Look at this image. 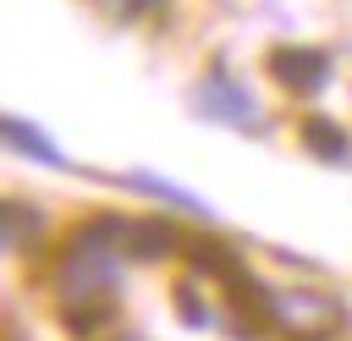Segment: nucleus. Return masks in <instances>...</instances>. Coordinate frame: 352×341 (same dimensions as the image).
I'll use <instances>...</instances> for the list:
<instances>
[{
    "label": "nucleus",
    "mask_w": 352,
    "mask_h": 341,
    "mask_svg": "<svg viewBox=\"0 0 352 341\" xmlns=\"http://www.w3.org/2000/svg\"><path fill=\"white\" fill-rule=\"evenodd\" d=\"M121 258H126V220H88L72 236L60 258V297L72 330H94L110 314V292L121 286Z\"/></svg>",
    "instance_id": "obj_1"
},
{
    "label": "nucleus",
    "mask_w": 352,
    "mask_h": 341,
    "mask_svg": "<svg viewBox=\"0 0 352 341\" xmlns=\"http://www.w3.org/2000/svg\"><path fill=\"white\" fill-rule=\"evenodd\" d=\"M192 104H198L209 121H231V126H253V116H258V110H253V99H248L242 88H231L220 72L192 94Z\"/></svg>",
    "instance_id": "obj_2"
},
{
    "label": "nucleus",
    "mask_w": 352,
    "mask_h": 341,
    "mask_svg": "<svg viewBox=\"0 0 352 341\" xmlns=\"http://www.w3.org/2000/svg\"><path fill=\"white\" fill-rule=\"evenodd\" d=\"M270 66H275V77H280L286 88H302V94L324 88V77H330V60H324L319 50H275Z\"/></svg>",
    "instance_id": "obj_3"
},
{
    "label": "nucleus",
    "mask_w": 352,
    "mask_h": 341,
    "mask_svg": "<svg viewBox=\"0 0 352 341\" xmlns=\"http://www.w3.org/2000/svg\"><path fill=\"white\" fill-rule=\"evenodd\" d=\"M44 236V214L28 204H0V253H16Z\"/></svg>",
    "instance_id": "obj_4"
},
{
    "label": "nucleus",
    "mask_w": 352,
    "mask_h": 341,
    "mask_svg": "<svg viewBox=\"0 0 352 341\" xmlns=\"http://www.w3.org/2000/svg\"><path fill=\"white\" fill-rule=\"evenodd\" d=\"M0 138H6L11 148L33 154V160H44V165H55V170H66V154H60L38 126H28V121H16V116H0Z\"/></svg>",
    "instance_id": "obj_5"
},
{
    "label": "nucleus",
    "mask_w": 352,
    "mask_h": 341,
    "mask_svg": "<svg viewBox=\"0 0 352 341\" xmlns=\"http://www.w3.org/2000/svg\"><path fill=\"white\" fill-rule=\"evenodd\" d=\"M176 242V231L165 220H126V258H160Z\"/></svg>",
    "instance_id": "obj_6"
},
{
    "label": "nucleus",
    "mask_w": 352,
    "mask_h": 341,
    "mask_svg": "<svg viewBox=\"0 0 352 341\" xmlns=\"http://www.w3.org/2000/svg\"><path fill=\"white\" fill-rule=\"evenodd\" d=\"M302 143H308L314 154H324V160H336V165H341V160L352 154V143H346V132H336L330 121H308V126H302Z\"/></svg>",
    "instance_id": "obj_7"
},
{
    "label": "nucleus",
    "mask_w": 352,
    "mask_h": 341,
    "mask_svg": "<svg viewBox=\"0 0 352 341\" xmlns=\"http://www.w3.org/2000/svg\"><path fill=\"white\" fill-rule=\"evenodd\" d=\"M143 6H148V0H121V11H143Z\"/></svg>",
    "instance_id": "obj_8"
},
{
    "label": "nucleus",
    "mask_w": 352,
    "mask_h": 341,
    "mask_svg": "<svg viewBox=\"0 0 352 341\" xmlns=\"http://www.w3.org/2000/svg\"><path fill=\"white\" fill-rule=\"evenodd\" d=\"M121 341H132V336H121Z\"/></svg>",
    "instance_id": "obj_9"
}]
</instances>
